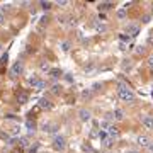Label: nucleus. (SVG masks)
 <instances>
[{"label":"nucleus","mask_w":153,"mask_h":153,"mask_svg":"<svg viewBox=\"0 0 153 153\" xmlns=\"http://www.w3.org/2000/svg\"><path fill=\"white\" fill-rule=\"evenodd\" d=\"M117 95H119L124 102H128V104H133V102L136 101V95H134L131 89H129L128 85H124V83H119V85H117Z\"/></svg>","instance_id":"1"},{"label":"nucleus","mask_w":153,"mask_h":153,"mask_svg":"<svg viewBox=\"0 0 153 153\" xmlns=\"http://www.w3.org/2000/svg\"><path fill=\"white\" fill-rule=\"evenodd\" d=\"M53 146H54V150L63 152V150L66 148V140H65L63 136H56V138L53 140Z\"/></svg>","instance_id":"2"},{"label":"nucleus","mask_w":153,"mask_h":153,"mask_svg":"<svg viewBox=\"0 0 153 153\" xmlns=\"http://www.w3.org/2000/svg\"><path fill=\"white\" fill-rule=\"evenodd\" d=\"M22 71H24V63H22V61H15L14 66H12V70H10L12 77H17V75H20Z\"/></svg>","instance_id":"3"},{"label":"nucleus","mask_w":153,"mask_h":153,"mask_svg":"<svg viewBox=\"0 0 153 153\" xmlns=\"http://www.w3.org/2000/svg\"><path fill=\"white\" fill-rule=\"evenodd\" d=\"M141 124L145 129H148V131H153V117L152 116H145L141 119Z\"/></svg>","instance_id":"4"},{"label":"nucleus","mask_w":153,"mask_h":153,"mask_svg":"<svg viewBox=\"0 0 153 153\" xmlns=\"http://www.w3.org/2000/svg\"><path fill=\"white\" fill-rule=\"evenodd\" d=\"M126 32H128V36H129V38H134V36H138V34H140V27H138V26H134V24H129V26L126 27Z\"/></svg>","instance_id":"5"},{"label":"nucleus","mask_w":153,"mask_h":153,"mask_svg":"<svg viewBox=\"0 0 153 153\" xmlns=\"http://www.w3.org/2000/svg\"><path fill=\"white\" fill-rule=\"evenodd\" d=\"M150 138L146 136V134H141V136H138V145L143 146V148H146V146H150Z\"/></svg>","instance_id":"6"},{"label":"nucleus","mask_w":153,"mask_h":153,"mask_svg":"<svg viewBox=\"0 0 153 153\" xmlns=\"http://www.w3.org/2000/svg\"><path fill=\"white\" fill-rule=\"evenodd\" d=\"M78 117H80V121H90V112L87 111V109H80V112H78Z\"/></svg>","instance_id":"7"},{"label":"nucleus","mask_w":153,"mask_h":153,"mask_svg":"<svg viewBox=\"0 0 153 153\" xmlns=\"http://www.w3.org/2000/svg\"><path fill=\"white\" fill-rule=\"evenodd\" d=\"M111 117H114L116 121H122V119H124V111H122V109H116V111L111 114Z\"/></svg>","instance_id":"8"},{"label":"nucleus","mask_w":153,"mask_h":153,"mask_svg":"<svg viewBox=\"0 0 153 153\" xmlns=\"http://www.w3.org/2000/svg\"><path fill=\"white\" fill-rule=\"evenodd\" d=\"M107 133H109V136H111V138L119 136V129H117L116 126H109V128H107Z\"/></svg>","instance_id":"9"},{"label":"nucleus","mask_w":153,"mask_h":153,"mask_svg":"<svg viewBox=\"0 0 153 153\" xmlns=\"http://www.w3.org/2000/svg\"><path fill=\"white\" fill-rule=\"evenodd\" d=\"M17 101H19V104H26L27 102V94L26 92H19L17 94Z\"/></svg>","instance_id":"10"},{"label":"nucleus","mask_w":153,"mask_h":153,"mask_svg":"<svg viewBox=\"0 0 153 153\" xmlns=\"http://www.w3.org/2000/svg\"><path fill=\"white\" fill-rule=\"evenodd\" d=\"M39 107L41 109H51V102L48 99H41L39 101Z\"/></svg>","instance_id":"11"},{"label":"nucleus","mask_w":153,"mask_h":153,"mask_svg":"<svg viewBox=\"0 0 153 153\" xmlns=\"http://www.w3.org/2000/svg\"><path fill=\"white\" fill-rule=\"evenodd\" d=\"M50 75L53 77V78H60V77H61V70H60V68H51Z\"/></svg>","instance_id":"12"},{"label":"nucleus","mask_w":153,"mask_h":153,"mask_svg":"<svg viewBox=\"0 0 153 153\" xmlns=\"http://www.w3.org/2000/svg\"><path fill=\"white\" fill-rule=\"evenodd\" d=\"M56 129V126L54 124H43V131H46V133H53Z\"/></svg>","instance_id":"13"},{"label":"nucleus","mask_w":153,"mask_h":153,"mask_svg":"<svg viewBox=\"0 0 153 153\" xmlns=\"http://www.w3.org/2000/svg\"><path fill=\"white\" fill-rule=\"evenodd\" d=\"M27 82H29L31 85H32V87H34V85H36V83H38V82H39V78H38V77H36V75H32V77H29V78H27Z\"/></svg>","instance_id":"14"},{"label":"nucleus","mask_w":153,"mask_h":153,"mask_svg":"<svg viewBox=\"0 0 153 153\" xmlns=\"http://www.w3.org/2000/svg\"><path fill=\"white\" fill-rule=\"evenodd\" d=\"M111 7H112L111 2H105V3H101V5H99V9L101 10H107V9H111Z\"/></svg>","instance_id":"15"},{"label":"nucleus","mask_w":153,"mask_h":153,"mask_svg":"<svg viewBox=\"0 0 153 153\" xmlns=\"http://www.w3.org/2000/svg\"><path fill=\"white\" fill-rule=\"evenodd\" d=\"M41 70H43V71H50L51 70L50 63H48V61H43V63H41Z\"/></svg>","instance_id":"16"},{"label":"nucleus","mask_w":153,"mask_h":153,"mask_svg":"<svg viewBox=\"0 0 153 153\" xmlns=\"http://www.w3.org/2000/svg\"><path fill=\"white\" fill-rule=\"evenodd\" d=\"M112 145H114V143H112V138H105V140H104V146H107V148H111Z\"/></svg>","instance_id":"17"},{"label":"nucleus","mask_w":153,"mask_h":153,"mask_svg":"<svg viewBox=\"0 0 153 153\" xmlns=\"http://www.w3.org/2000/svg\"><path fill=\"white\" fill-rule=\"evenodd\" d=\"M27 128H29V131H31V133L36 131V124H34V122H31V121H27Z\"/></svg>","instance_id":"18"},{"label":"nucleus","mask_w":153,"mask_h":153,"mask_svg":"<svg viewBox=\"0 0 153 153\" xmlns=\"http://www.w3.org/2000/svg\"><path fill=\"white\" fill-rule=\"evenodd\" d=\"M34 87H36L38 90H43V89H44V82H43V80H39L38 83H36V85H34Z\"/></svg>","instance_id":"19"},{"label":"nucleus","mask_w":153,"mask_h":153,"mask_svg":"<svg viewBox=\"0 0 153 153\" xmlns=\"http://www.w3.org/2000/svg\"><path fill=\"white\" fill-rule=\"evenodd\" d=\"M51 92H53V94H60V92H61V87H60V85H53Z\"/></svg>","instance_id":"20"},{"label":"nucleus","mask_w":153,"mask_h":153,"mask_svg":"<svg viewBox=\"0 0 153 153\" xmlns=\"http://www.w3.org/2000/svg\"><path fill=\"white\" fill-rule=\"evenodd\" d=\"M41 7H43V9H51V2H41Z\"/></svg>","instance_id":"21"},{"label":"nucleus","mask_w":153,"mask_h":153,"mask_svg":"<svg viewBox=\"0 0 153 153\" xmlns=\"http://www.w3.org/2000/svg\"><path fill=\"white\" fill-rule=\"evenodd\" d=\"M90 95H92L90 90H83V92H82V97H83V99H89Z\"/></svg>","instance_id":"22"},{"label":"nucleus","mask_w":153,"mask_h":153,"mask_svg":"<svg viewBox=\"0 0 153 153\" xmlns=\"http://www.w3.org/2000/svg\"><path fill=\"white\" fill-rule=\"evenodd\" d=\"M19 131H20L19 126H14V128H12V136H17V134H19Z\"/></svg>","instance_id":"23"},{"label":"nucleus","mask_w":153,"mask_h":153,"mask_svg":"<svg viewBox=\"0 0 153 153\" xmlns=\"http://www.w3.org/2000/svg\"><path fill=\"white\" fill-rule=\"evenodd\" d=\"M19 146H27V140H26V138H20L19 140Z\"/></svg>","instance_id":"24"},{"label":"nucleus","mask_w":153,"mask_h":153,"mask_svg":"<svg viewBox=\"0 0 153 153\" xmlns=\"http://www.w3.org/2000/svg\"><path fill=\"white\" fill-rule=\"evenodd\" d=\"M117 17H119V19H124V17H126V10H119V12H117Z\"/></svg>","instance_id":"25"},{"label":"nucleus","mask_w":153,"mask_h":153,"mask_svg":"<svg viewBox=\"0 0 153 153\" xmlns=\"http://www.w3.org/2000/svg\"><path fill=\"white\" fill-rule=\"evenodd\" d=\"M145 46H138V50H136V53H138V54H143V53H145Z\"/></svg>","instance_id":"26"},{"label":"nucleus","mask_w":153,"mask_h":153,"mask_svg":"<svg viewBox=\"0 0 153 153\" xmlns=\"http://www.w3.org/2000/svg\"><path fill=\"white\" fill-rule=\"evenodd\" d=\"M148 66H150V68H153V54L148 58Z\"/></svg>","instance_id":"27"},{"label":"nucleus","mask_w":153,"mask_h":153,"mask_svg":"<svg viewBox=\"0 0 153 153\" xmlns=\"http://www.w3.org/2000/svg\"><path fill=\"white\" fill-rule=\"evenodd\" d=\"M3 20H5V15H3V12H0V26L3 24Z\"/></svg>","instance_id":"28"},{"label":"nucleus","mask_w":153,"mask_h":153,"mask_svg":"<svg viewBox=\"0 0 153 153\" xmlns=\"http://www.w3.org/2000/svg\"><path fill=\"white\" fill-rule=\"evenodd\" d=\"M0 138H3V140H9V134H7V133H0Z\"/></svg>","instance_id":"29"},{"label":"nucleus","mask_w":153,"mask_h":153,"mask_svg":"<svg viewBox=\"0 0 153 153\" xmlns=\"http://www.w3.org/2000/svg\"><path fill=\"white\" fill-rule=\"evenodd\" d=\"M121 39L122 41H129L131 38H129V36H126V34H121Z\"/></svg>","instance_id":"30"},{"label":"nucleus","mask_w":153,"mask_h":153,"mask_svg":"<svg viewBox=\"0 0 153 153\" xmlns=\"http://www.w3.org/2000/svg\"><path fill=\"white\" fill-rule=\"evenodd\" d=\"M58 5H61V7H65V5H68V2H65V0H61V2H58Z\"/></svg>","instance_id":"31"},{"label":"nucleus","mask_w":153,"mask_h":153,"mask_svg":"<svg viewBox=\"0 0 153 153\" xmlns=\"http://www.w3.org/2000/svg\"><path fill=\"white\" fill-rule=\"evenodd\" d=\"M126 153H138V152H136V150H128Z\"/></svg>","instance_id":"32"},{"label":"nucleus","mask_w":153,"mask_h":153,"mask_svg":"<svg viewBox=\"0 0 153 153\" xmlns=\"http://www.w3.org/2000/svg\"><path fill=\"white\" fill-rule=\"evenodd\" d=\"M0 51H2V44H0Z\"/></svg>","instance_id":"33"},{"label":"nucleus","mask_w":153,"mask_h":153,"mask_svg":"<svg viewBox=\"0 0 153 153\" xmlns=\"http://www.w3.org/2000/svg\"><path fill=\"white\" fill-rule=\"evenodd\" d=\"M105 153H111V152H105Z\"/></svg>","instance_id":"34"}]
</instances>
